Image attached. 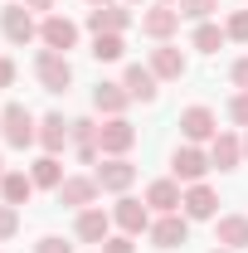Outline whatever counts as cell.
<instances>
[{
  "label": "cell",
  "instance_id": "d6a6232c",
  "mask_svg": "<svg viewBox=\"0 0 248 253\" xmlns=\"http://www.w3.org/2000/svg\"><path fill=\"white\" fill-rule=\"evenodd\" d=\"M102 253H136V249H131V239H107Z\"/></svg>",
  "mask_w": 248,
  "mask_h": 253
},
{
  "label": "cell",
  "instance_id": "cb8c5ba5",
  "mask_svg": "<svg viewBox=\"0 0 248 253\" xmlns=\"http://www.w3.org/2000/svg\"><path fill=\"white\" fill-rule=\"evenodd\" d=\"M73 141H78V156L83 161H97V151H102V146H97V122L78 117V122H73Z\"/></svg>",
  "mask_w": 248,
  "mask_h": 253
},
{
  "label": "cell",
  "instance_id": "4fadbf2b",
  "mask_svg": "<svg viewBox=\"0 0 248 253\" xmlns=\"http://www.w3.org/2000/svg\"><path fill=\"white\" fill-rule=\"evenodd\" d=\"M141 30L151 34V39H165V34L180 30V10H170V5H161V10H146L141 15Z\"/></svg>",
  "mask_w": 248,
  "mask_h": 253
},
{
  "label": "cell",
  "instance_id": "7402d4cb",
  "mask_svg": "<svg viewBox=\"0 0 248 253\" xmlns=\"http://www.w3.org/2000/svg\"><path fill=\"white\" fill-rule=\"evenodd\" d=\"M239 156H244L239 136H214V151H209V166H219V170H234V166H239Z\"/></svg>",
  "mask_w": 248,
  "mask_h": 253
},
{
  "label": "cell",
  "instance_id": "f1b7e54d",
  "mask_svg": "<svg viewBox=\"0 0 248 253\" xmlns=\"http://www.w3.org/2000/svg\"><path fill=\"white\" fill-rule=\"evenodd\" d=\"M20 229V214H15V205H0V239H10Z\"/></svg>",
  "mask_w": 248,
  "mask_h": 253
},
{
  "label": "cell",
  "instance_id": "484cf974",
  "mask_svg": "<svg viewBox=\"0 0 248 253\" xmlns=\"http://www.w3.org/2000/svg\"><path fill=\"white\" fill-rule=\"evenodd\" d=\"M122 54H126L122 34H97V39H93V59H97V63H117Z\"/></svg>",
  "mask_w": 248,
  "mask_h": 253
},
{
  "label": "cell",
  "instance_id": "2e32d148",
  "mask_svg": "<svg viewBox=\"0 0 248 253\" xmlns=\"http://www.w3.org/2000/svg\"><path fill=\"white\" fill-rule=\"evenodd\" d=\"M151 73H156V78H180V73H185V54L170 49V44L151 49Z\"/></svg>",
  "mask_w": 248,
  "mask_h": 253
},
{
  "label": "cell",
  "instance_id": "44dd1931",
  "mask_svg": "<svg viewBox=\"0 0 248 253\" xmlns=\"http://www.w3.org/2000/svg\"><path fill=\"white\" fill-rule=\"evenodd\" d=\"M0 190H5V205H15V210H20V205H30L34 180H30V175H20V170H10V175L0 180Z\"/></svg>",
  "mask_w": 248,
  "mask_h": 253
},
{
  "label": "cell",
  "instance_id": "603a6c76",
  "mask_svg": "<svg viewBox=\"0 0 248 253\" xmlns=\"http://www.w3.org/2000/svg\"><path fill=\"white\" fill-rule=\"evenodd\" d=\"M30 180H34V185H44V190H59V185H63L59 156H39V161H34V170H30Z\"/></svg>",
  "mask_w": 248,
  "mask_h": 253
},
{
  "label": "cell",
  "instance_id": "277c9868",
  "mask_svg": "<svg viewBox=\"0 0 248 253\" xmlns=\"http://www.w3.org/2000/svg\"><path fill=\"white\" fill-rule=\"evenodd\" d=\"M131 141H136V126L126 122V117H112L107 126H97V146H102V156H122V151H131Z\"/></svg>",
  "mask_w": 248,
  "mask_h": 253
},
{
  "label": "cell",
  "instance_id": "1f68e13d",
  "mask_svg": "<svg viewBox=\"0 0 248 253\" xmlns=\"http://www.w3.org/2000/svg\"><path fill=\"white\" fill-rule=\"evenodd\" d=\"M34 253H73V244H63V239H39Z\"/></svg>",
  "mask_w": 248,
  "mask_h": 253
},
{
  "label": "cell",
  "instance_id": "ac0fdd59",
  "mask_svg": "<svg viewBox=\"0 0 248 253\" xmlns=\"http://www.w3.org/2000/svg\"><path fill=\"white\" fill-rule=\"evenodd\" d=\"M107 229H112V219L102 210H83L78 214V239L83 244H107Z\"/></svg>",
  "mask_w": 248,
  "mask_h": 253
},
{
  "label": "cell",
  "instance_id": "3957f363",
  "mask_svg": "<svg viewBox=\"0 0 248 253\" xmlns=\"http://www.w3.org/2000/svg\"><path fill=\"white\" fill-rule=\"evenodd\" d=\"M0 30H5V39L10 44H30L34 34V15H30V5H5L0 10Z\"/></svg>",
  "mask_w": 248,
  "mask_h": 253
},
{
  "label": "cell",
  "instance_id": "8992f818",
  "mask_svg": "<svg viewBox=\"0 0 248 253\" xmlns=\"http://www.w3.org/2000/svg\"><path fill=\"white\" fill-rule=\"evenodd\" d=\"M93 180H97V190H126L131 180H136V166L122 161V156H112V161H102V166L93 170Z\"/></svg>",
  "mask_w": 248,
  "mask_h": 253
},
{
  "label": "cell",
  "instance_id": "f546056e",
  "mask_svg": "<svg viewBox=\"0 0 248 253\" xmlns=\"http://www.w3.org/2000/svg\"><path fill=\"white\" fill-rule=\"evenodd\" d=\"M229 117H234L239 126H248V93H239L234 102H229Z\"/></svg>",
  "mask_w": 248,
  "mask_h": 253
},
{
  "label": "cell",
  "instance_id": "4316f807",
  "mask_svg": "<svg viewBox=\"0 0 248 253\" xmlns=\"http://www.w3.org/2000/svg\"><path fill=\"white\" fill-rule=\"evenodd\" d=\"M224 39H229V34L219 30V25H200V30H195V49H200V54H219Z\"/></svg>",
  "mask_w": 248,
  "mask_h": 253
},
{
  "label": "cell",
  "instance_id": "ab89813d",
  "mask_svg": "<svg viewBox=\"0 0 248 253\" xmlns=\"http://www.w3.org/2000/svg\"><path fill=\"white\" fill-rule=\"evenodd\" d=\"M244 156H248V141H244Z\"/></svg>",
  "mask_w": 248,
  "mask_h": 253
},
{
  "label": "cell",
  "instance_id": "8fae6325",
  "mask_svg": "<svg viewBox=\"0 0 248 253\" xmlns=\"http://www.w3.org/2000/svg\"><path fill=\"white\" fill-rule=\"evenodd\" d=\"M170 170H175V180H200V175L209 170V156L195 151V146H180V151L170 156Z\"/></svg>",
  "mask_w": 248,
  "mask_h": 253
},
{
  "label": "cell",
  "instance_id": "8d00e7d4",
  "mask_svg": "<svg viewBox=\"0 0 248 253\" xmlns=\"http://www.w3.org/2000/svg\"><path fill=\"white\" fill-rule=\"evenodd\" d=\"M214 253H234V249H214Z\"/></svg>",
  "mask_w": 248,
  "mask_h": 253
},
{
  "label": "cell",
  "instance_id": "52a82bcc",
  "mask_svg": "<svg viewBox=\"0 0 248 253\" xmlns=\"http://www.w3.org/2000/svg\"><path fill=\"white\" fill-rule=\"evenodd\" d=\"M151 239H156V249H180L190 239V224L180 219V214H161V219L151 224Z\"/></svg>",
  "mask_w": 248,
  "mask_h": 253
},
{
  "label": "cell",
  "instance_id": "d4e9b609",
  "mask_svg": "<svg viewBox=\"0 0 248 253\" xmlns=\"http://www.w3.org/2000/svg\"><path fill=\"white\" fill-rule=\"evenodd\" d=\"M126 97H131V93H122L117 83H97V88H93V102H97V112H112V117H117V112L126 107Z\"/></svg>",
  "mask_w": 248,
  "mask_h": 253
},
{
  "label": "cell",
  "instance_id": "e575fe53",
  "mask_svg": "<svg viewBox=\"0 0 248 253\" xmlns=\"http://www.w3.org/2000/svg\"><path fill=\"white\" fill-rule=\"evenodd\" d=\"M10 83H15V63L0 59V88H10Z\"/></svg>",
  "mask_w": 248,
  "mask_h": 253
},
{
  "label": "cell",
  "instance_id": "74e56055",
  "mask_svg": "<svg viewBox=\"0 0 248 253\" xmlns=\"http://www.w3.org/2000/svg\"><path fill=\"white\" fill-rule=\"evenodd\" d=\"M0 166H5V161H0ZM0 180H5V170H0Z\"/></svg>",
  "mask_w": 248,
  "mask_h": 253
},
{
  "label": "cell",
  "instance_id": "836d02e7",
  "mask_svg": "<svg viewBox=\"0 0 248 253\" xmlns=\"http://www.w3.org/2000/svg\"><path fill=\"white\" fill-rule=\"evenodd\" d=\"M234 83H239V88L248 93V59H239V63H234Z\"/></svg>",
  "mask_w": 248,
  "mask_h": 253
},
{
  "label": "cell",
  "instance_id": "9c48e42d",
  "mask_svg": "<svg viewBox=\"0 0 248 253\" xmlns=\"http://www.w3.org/2000/svg\"><path fill=\"white\" fill-rule=\"evenodd\" d=\"M97 200V180L93 175H68L59 185V205H73V210H83V205H93Z\"/></svg>",
  "mask_w": 248,
  "mask_h": 253
},
{
  "label": "cell",
  "instance_id": "ffe728a7",
  "mask_svg": "<svg viewBox=\"0 0 248 253\" xmlns=\"http://www.w3.org/2000/svg\"><path fill=\"white\" fill-rule=\"evenodd\" d=\"M126 93L141 97V102H151V97H156V73L141 68V63H131V68H126Z\"/></svg>",
  "mask_w": 248,
  "mask_h": 253
},
{
  "label": "cell",
  "instance_id": "9a60e30c",
  "mask_svg": "<svg viewBox=\"0 0 248 253\" xmlns=\"http://www.w3.org/2000/svg\"><path fill=\"white\" fill-rule=\"evenodd\" d=\"M180 200H185V195H180V185H175V180H156V185L146 190V205H151V210H161V214H175V210H180Z\"/></svg>",
  "mask_w": 248,
  "mask_h": 253
},
{
  "label": "cell",
  "instance_id": "60d3db41",
  "mask_svg": "<svg viewBox=\"0 0 248 253\" xmlns=\"http://www.w3.org/2000/svg\"><path fill=\"white\" fill-rule=\"evenodd\" d=\"M165 5H170V0H165Z\"/></svg>",
  "mask_w": 248,
  "mask_h": 253
},
{
  "label": "cell",
  "instance_id": "d590c367",
  "mask_svg": "<svg viewBox=\"0 0 248 253\" xmlns=\"http://www.w3.org/2000/svg\"><path fill=\"white\" fill-rule=\"evenodd\" d=\"M30 10H54V0H25Z\"/></svg>",
  "mask_w": 248,
  "mask_h": 253
},
{
  "label": "cell",
  "instance_id": "5b68a950",
  "mask_svg": "<svg viewBox=\"0 0 248 253\" xmlns=\"http://www.w3.org/2000/svg\"><path fill=\"white\" fill-rule=\"evenodd\" d=\"M39 39H44L54 54H68V49L78 44V25H73V20H63V15H49V20L39 25Z\"/></svg>",
  "mask_w": 248,
  "mask_h": 253
},
{
  "label": "cell",
  "instance_id": "f35d334b",
  "mask_svg": "<svg viewBox=\"0 0 248 253\" xmlns=\"http://www.w3.org/2000/svg\"><path fill=\"white\" fill-rule=\"evenodd\" d=\"M93 5H107V0H93Z\"/></svg>",
  "mask_w": 248,
  "mask_h": 253
},
{
  "label": "cell",
  "instance_id": "6da1fadb",
  "mask_svg": "<svg viewBox=\"0 0 248 253\" xmlns=\"http://www.w3.org/2000/svg\"><path fill=\"white\" fill-rule=\"evenodd\" d=\"M34 73H39V83H44V93H68V83H73V68L63 54L54 49H44L39 59H34Z\"/></svg>",
  "mask_w": 248,
  "mask_h": 253
},
{
  "label": "cell",
  "instance_id": "30bf717a",
  "mask_svg": "<svg viewBox=\"0 0 248 253\" xmlns=\"http://www.w3.org/2000/svg\"><path fill=\"white\" fill-rule=\"evenodd\" d=\"M68 136H73V122H63L59 112H49V117L39 122V146H44L49 156H59V151H63V141H68Z\"/></svg>",
  "mask_w": 248,
  "mask_h": 253
},
{
  "label": "cell",
  "instance_id": "e0dca14e",
  "mask_svg": "<svg viewBox=\"0 0 248 253\" xmlns=\"http://www.w3.org/2000/svg\"><path fill=\"white\" fill-rule=\"evenodd\" d=\"M117 224H122L126 234H141V229H151V214H146V205L141 200H117Z\"/></svg>",
  "mask_w": 248,
  "mask_h": 253
},
{
  "label": "cell",
  "instance_id": "ba28073f",
  "mask_svg": "<svg viewBox=\"0 0 248 253\" xmlns=\"http://www.w3.org/2000/svg\"><path fill=\"white\" fill-rule=\"evenodd\" d=\"M180 131H185L190 141H209V136H219L214 112H209V107H185V112H180Z\"/></svg>",
  "mask_w": 248,
  "mask_h": 253
},
{
  "label": "cell",
  "instance_id": "7a4b0ae2",
  "mask_svg": "<svg viewBox=\"0 0 248 253\" xmlns=\"http://www.w3.org/2000/svg\"><path fill=\"white\" fill-rule=\"evenodd\" d=\"M0 131H5V141H10V146H30L34 136H39V131H34V117H30V107H25V102H10V107L0 112Z\"/></svg>",
  "mask_w": 248,
  "mask_h": 253
},
{
  "label": "cell",
  "instance_id": "5bb4252c",
  "mask_svg": "<svg viewBox=\"0 0 248 253\" xmlns=\"http://www.w3.org/2000/svg\"><path fill=\"white\" fill-rule=\"evenodd\" d=\"M126 25H131V15L126 10H112V5H97L93 15H88V30L93 34H122Z\"/></svg>",
  "mask_w": 248,
  "mask_h": 253
},
{
  "label": "cell",
  "instance_id": "7c38bea8",
  "mask_svg": "<svg viewBox=\"0 0 248 253\" xmlns=\"http://www.w3.org/2000/svg\"><path fill=\"white\" fill-rule=\"evenodd\" d=\"M180 205H185V219H214V210H219V195L209 185H195L185 195V200H180Z\"/></svg>",
  "mask_w": 248,
  "mask_h": 253
},
{
  "label": "cell",
  "instance_id": "4dcf8cb0",
  "mask_svg": "<svg viewBox=\"0 0 248 253\" xmlns=\"http://www.w3.org/2000/svg\"><path fill=\"white\" fill-rule=\"evenodd\" d=\"M229 39H248V10H239V15H234V20H229Z\"/></svg>",
  "mask_w": 248,
  "mask_h": 253
},
{
  "label": "cell",
  "instance_id": "83f0119b",
  "mask_svg": "<svg viewBox=\"0 0 248 253\" xmlns=\"http://www.w3.org/2000/svg\"><path fill=\"white\" fill-rule=\"evenodd\" d=\"M209 10H219V0H180V15H190V20H205Z\"/></svg>",
  "mask_w": 248,
  "mask_h": 253
},
{
  "label": "cell",
  "instance_id": "d6986e66",
  "mask_svg": "<svg viewBox=\"0 0 248 253\" xmlns=\"http://www.w3.org/2000/svg\"><path fill=\"white\" fill-rule=\"evenodd\" d=\"M214 234H219L224 249H248V219H244V214H224Z\"/></svg>",
  "mask_w": 248,
  "mask_h": 253
}]
</instances>
